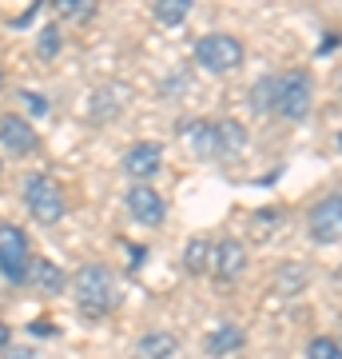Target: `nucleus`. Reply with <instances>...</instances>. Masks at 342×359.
<instances>
[{
    "label": "nucleus",
    "mask_w": 342,
    "mask_h": 359,
    "mask_svg": "<svg viewBox=\"0 0 342 359\" xmlns=\"http://www.w3.org/2000/svg\"><path fill=\"white\" fill-rule=\"evenodd\" d=\"M315 108V80L306 68H291V72H283L275 76V92H271V112L283 116V120H306Z\"/></svg>",
    "instance_id": "2"
},
{
    "label": "nucleus",
    "mask_w": 342,
    "mask_h": 359,
    "mask_svg": "<svg viewBox=\"0 0 342 359\" xmlns=\"http://www.w3.org/2000/svg\"><path fill=\"white\" fill-rule=\"evenodd\" d=\"M243 344H247V332H243V327H235V323H219L215 332H207L203 351H207L211 359H227V355H235Z\"/></svg>",
    "instance_id": "12"
},
{
    "label": "nucleus",
    "mask_w": 342,
    "mask_h": 359,
    "mask_svg": "<svg viewBox=\"0 0 342 359\" xmlns=\"http://www.w3.org/2000/svg\"><path fill=\"white\" fill-rule=\"evenodd\" d=\"M187 136L195 156H203V160H235L247 148V128L239 120H195Z\"/></svg>",
    "instance_id": "1"
},
{
    "label": "nucleus",
    "mask_w": 342,
    "mask_h": 359,
    "mask_svg": "<svg viewBox=\"0 0 342 359\" xmlns=\"http://www.w3.org/2000/svg\"><path fill=\"white\" fill-rule=\"evenodd\" d=\"M271 283H275L279 295H299V292H306V283H311V268H306V264H279L275 276H271Z\"/></svg>",
    "instance_id": "15"
},
{
    "label": "nucleus",
    "mask_w": 342,
    "mask_h": 359,
    "mask_svg": "<svg viewBox=\"0 0 342 359\" xmlns=\"http://www.w3.org/2000/svg\"><path fill=\"white\" fill-rule=\"evenodd\" d=\"M115 304V276L104 264H88L76 276V308L84 320H104Z\"/></svg>",
    "instance_id": "3"
},
{
    "label": "nucleus",
    "mask_w": 342,
    "mask_h": 359,
    "mask_svg": "<svg viewBox=\"0 0 342 359\" xmlns=\"http://www.w3.org/2000/svg\"><path fill=\"white\" fill-rule=\"evenodd\" d=\"M28 264H32V252H28V236L16 224H0V271L8 283H24L28 280Z\"/></svg>",
    "instance_id": "6"
},
{
    "label": "nucleus",
    "mask_w": 342,
    "mask_h": 359,
    "mask_svg": "<svg viewBox=\"0 0 342 359\" xmlns=\"http://www.w3.org/2000/svg\"><path fill=\"white\" fill-rule=\"evenodd\" d=\"M0 168H4V164H0Z\"/></svg>",
    "instance_id": "26"
},
{
    "label": "nucleus",
    "mask_w": 342,
    "mask_h": 359,
    "mask_svg": "<svg viewBox=\"0 0 342 359\" xmlns=\"http://www.w3.org/2000/svg\"><path fill=\"white\" fill-rule=\"evenodd\" d=\"M306 231L315 244H339L342 240V196H322L311 216H306Z\"/></svg>",
    "instance_id": "7"
},
{
    "label": "nucleus",
    "mask_w": 342,
    "mask_h": 359,
    "mask_svg": "<svg viewBox=\"0 0 342 359\" xmlns=\"http://www.w3.org/2000/svg\"><path fill=\"white\" fill-rule=\"evenodd\" d=\"M0 144H4L8 152H16V156H28V152L40 148V136H36V128H32L28 116L8 112V116H0Z\"/></svg>",
    "instance_id": "10"
},
{
    "label": "nucleus",
    "mask_w": 342,
    "mask_h": 359,
    "mask_svg": "<svg viewBox=\"0 0 342 359\" xmlns=\"http://www.w3.org/2000/svg\"><path fill=\"white\" fill-rule=\"evenodd\" d=\"M195 65L211 76H227L235 68H243L247 52H243V40H235L231 32H207V36L195 40Z\"/></svg>",
    "instance_id": "4"
},
{
    "label": "nucleus",
    "mask_w": 342,
    "mask_h": 359,
    "mask_svg": "<svg viewBox=\"0 0 342 359\" xmlns=\"http://www.w3.org/2000/svg\"><path fill=\"white\" fill-rule=\"evenodd\" d=\"M24 208L28 216L36 219V224H44V228H52V224H60L64 212H68V200H64L60 184L52 176H44V172H36V176L24 180Z\"/></svg>",
    "instance_id": "5"
},
{
    "label": "nucleus",
    "mask_w": 342,
    "mask_h": 359,
    "mask_svg": "<svg viewBox=\"0 0 342 359\" xmlns=\"http://www.w3.org/2000/svg\"><path fill=\"white\" fill-rule=\"evenodd\" d=\"M339 148H342V132H339Z\"/></svg>",
    "instance_id": "25"
},
{
    "label": "nucleus",
    "mask_w": 342,
    "mask_h": 359,
    "mask_svg": "<svg viewBox=\"0 0 342 359\" xmlns=\"http://www.w3.org/2000/svg\"><path fill=\"white\" fill-rule=\"evenodd\" d=\"M219 283H235L247 271V248L243 240H219L215 244V264H211Z\"/></svg>",
    "instance_id": "11"
},
{
    "label": "nucleus",
    "mask_w": 342,
    "mask_h": 359,
    "mask_svg": "<svg viewBox=\"0 0 342 359\" xmlns=\"http://www.w3.org/2000/svg\"><path fill=\"white\" fill-rule=\"evenodd\" d=\"M4 347H13V332H8V323H0V351Z\"/></svg>",
    "instance_id": "23"
},
{
    "label": "nucleus",
    "mask_w": 342,
    "mask_h": 359,
    "mask_svg": "<svg viewBox=\"0 0 342 359\" xmlns=\"http://www.w3.org/2000/svg\"><path fill=\"white\" fill-rule=\"evenodd\" d=\"M28 280L36 283L40 292L60 295V292H64V283H68V276H64L60 264H52V259H36V264H28Z\"/></svg>",
    "instance_id": "16"
},
{
    "label": "nucleus",
    "mask_w": 342,
    "mask_h": 359,
    "mask_svg": "<svg viewBox=\"0 0 342 359\" xmlns=\"http://www.w3.org/2000/svg\"><path fill=\"white\" fill-rule=\"evenodd\" d=\"M127 212H131V219L143 224V228H159L167 219L164 196L155 192L152 184H131V188H127Z\"/></svg>",
    "instance_id": "8"
},
{
    "label": "nucleus",
    "mask_w": 342,
    "mask_h": 359,
    "mask_svg": "<svg viewBox=\"0 0 342 359\" xmlns=\"http://www.w3.org/2000/svg\"><path fill=\"white\" fill-rule=\"evenodd\" d=\"M140 359H176L179 355V335L176 332H148L136 344Z\"/></svg>",
    "instance_id": "14"
},
{
    "label": "nucleus",
    "mask_w": 342,
    "mask_h": 359,
    "mask_svg": "<svg viewBox=\"0 0 342 359\" xmlns=\"http://www.w3.org/2000/svg\"><path fill=\"white\" fill-rule=\"evenodd\" d=\"M36 52H40V60H52V56L60 52V28L44 25V32H40V40H36Z\"/></svg>",
    "instance_id": "20"
},
{
    "label": "nucleus",
    "mask_w": 342,
    "mask_h": 359,
    "mask_svg": "<svg viewBox=\"0 0 342 359\" xmlns=\"http://www.w3.org/2000/svg\"><path fill=\"white\" fill-rule=\"evenodd\" d=\"M52 13L60 16V20H76V25H84V20L96 16V0H52Z\"/></svg>",
    "instance_id": "18"
},
{
    "label": "nucleus",
    "mask_w": 342,
    "mask_h": 359,
    "mask_svg": "<svg viewBox=\"0 0 342 359\" xmlns=\"http://www.w3.org/2000/svg\"><path fill=\"white\" fill-rule=\"evenodd\" d=\"M191 4H195V0H155L152 13H155V20H159V25L179 28L191 16Z\"/></svg>",
    "instance_id": "17"
},
{
    "label": "nucleus",
    "mask_w": 342,
    "mask_h": 359,
    "mask_svg": "<svg viewBox=\"0 0 342 359\" xmlns=\"http://www.w3.org/2000/svg\"><path fill=\"white\" fill-rule=\"evenodd\" d=\"M4 355H8V359H36L32 351H28V347H24V351H13V347H4Z\"/></svg>",
    "instance_id": "24"
},
{
    "label": "nucleus",
    "mask_w": 342,
    "mask_h": 359,
    "mask_svg": "<svg viewBox=\"0 0 342 359\" xmlns=\"http://www.w3.org/2000/svg\"><path fill=\"white\" fill-rule=\"evenodd\" d=\"M306 359H342V344L330 339V335H315L306 344Z\"/></svg>",
    "instance_id": "19"
},
{
    "label": "nucleus",
    "mask_w": 342,
    "mask_h": 359,
    "mask_svg": "<svg viewBox=\"0 0 342 359\" xmlns=\"http://www.w3.org/2000/svg\"><path fill=\"white\" fill-rule=\"evenodd\" d=\"M164 168V144L159 140H140V144H131L124 156V172L136 184H152V176Z\"/></svg>",
    "instance_id": "9"
},
{
    "label": "nucleus",
    "mask_w": 342,
    "mask_h": 359,
    "mask_svg": "<svg viewBox=\"0 0 342 359\" xmlns=\"http://www.w3.org/2000/svg\"><path fill=\"white\" fill-rule=\"evenodd\" d=\"M211 264H215V244H211V236H191L187 248H183V271L207 276Z\"/></svg>",
    "instance_id": "13"
},
{
    "label": "nucleus",
    "mask_w": 342,
    "mask_h": 359,
    "mask_svg": "<svg viewBox=\"0 0 342 359\" xmlns=\"http://www.w3.org/2000/svg\"><path fill=\"white\" fill-rule=\"evenodd\" d=\"M24 104L32 108V112H44V108H48V104L40 100V96H32V92H24Z\"/></svg>",
    "instance_id": "22"
},
{
    "label": "nucleus",
    "mask_w": 342,
    "mask_h": 359,
    "mask_svg": "<svg viewBox=\"0 0 342 359\" xmlns=\"http://www.w3.org/2000/svg\"><path fill=\"white\" fill-rule=\"evenodd\" d=\"M271 92H275V76H263L255 84V104H259L263 112H271Z\"/></svg>",
    "instance_id": "21"
}]
</instances>
